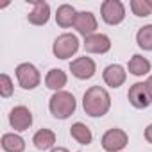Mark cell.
I'll return each instance as SVG.
<instances>
[{
    "instance_id": "1",
    "label": "cell",
    "mask_w": 152,
    "mask_h": 152,
    "mask_svg": "<svg viewBox=\"0 0 152 152\" xmlns=\"http://www.w3.org/2000/svg\"><path fill=\"white\" fill-rule=\"evenodd\" d=\"M83 107H84V113L93 118L104 116L111 109V97L102 86H91L86 90L83 97Z\"/></svg>"
},
{
    "instance_id": "2",
    "label": "cell",
    "mask_w": 152,
    "mask_h": 152,
    "mask_svg": "<svg viewBox=\"0 0 152 152\" xmlns=\"http://www.w3.org/2000/svg\"><path fill=\"white\" fill-rule=\"evenodd\" d=\"M75 107H77L75 97L68 91H56L48 100V109L52 116L59 120H66L68 116H72L75 113Z\"/></svg>"
},
{
    "instance_id": "3",
    "label": "cell",
    "mask_w": 152,
    "mask_h": 152,
    "mask_svg": "<svg viewBox=\"0 0 152 152\" xmlns=\"http://www.w3.org/2000/svg\"><path fill=\"white\" fill-rule=\"evenodd\" d=\"M77 50H79V39L75 34H70V32L57 36L52 47V52L57 59H68L77 54Z\"/></svg>"
},
{
    "instance_id": "4",
    "label": "cell",
    "mask_w": 152,
    "mask_h": 152,
    "mask_svg": "<svg viewBox=\"0 0 152 152\" xmlns=\"http://www.w3.org/2000/svg\"><path fill=\"white\" fill-rule=\"evenodd\" d=\"M16 79H18V84L23 90H34L41 83V75H39V70L34 64L22 63V64L16 66Z\"/></svg>"
},
{
    "instance_id": "5",
    "label": "cell",
    "mask_w": 152,
    "mask_h": 152,
    "mask_svg": "<svg viewBox=\"0 0 152 152\" xmlns=\"http://www.w3.org/2000/svg\"><path fill=\"white\" fill-rule=\"evenodd\" d=\"M100 15L107 25H118L125 18V6L120 0H106L100 6Z\"/></svg>"
},
{
    "instance_id": "6",
    "label": "cell",
    "mask_w": 152,
    "mask_h": 152,
    "mask_svg": "<svg viewBox=\"0 0 152 152\" xmlns=\"http://www.w3.org/2000/svg\"><path fill=\"white\" fill-rule=\"evenodd\" d=\"M100 143H102V148L106 152H120V150H124L127 147L129 136H127L125 131L115 127V129H109L107 132H104Z\"/></svg>"
},
{
    "instance_id": "7",
    "label": "cell",
    "mask_w": 152,
    "mask_h": 152,
    "mask_svg": "<svg viewBox=\"0 0 152 152\" xmlns=\"http://www.w3.org/2000/svg\"><path fill=\"white\" fill-rule=\"evenodd\" d=\"M127 99H129L131 106L136 109H145L152 104V97H150L145 83H134L127 91Z\"/></svg>"
},
{
    "instance_id": "8",
    "label": "cell",
    "mask_w": 152,
    "mask_h": 152,
    "mask_svg": "<svg viewBox=\"0 0 152 152\" xmlns=\"http://www.w3.org/2000/svg\"><path fill=\"white\" fill-rule=\"evenodd\" d=\"M70 72H72L73 77H77L81 81H86V79H91L95 75L97 64H95V61L91 57L83 56V57H77V59H73L70 63Z\"/></svg>"
},
{
    "instance_id": "9",
    "label": "cell",
    "mask_w": 152,
    "mask_h": 152,
    "mask_svg": "<svg viewBox=\"0 0 152 152\" xmlns=\"http://www.w3.org/2000/svg\"><path fill=\"white\" fill-rule=\"evenodd\" d=\"M9 124L15 131L22 132V131H27L31 125H32V113L29 111V107L25 106H16L11 109L9 113Z\"/></svg>"
},
{
    "instance_id": "10",
    "label": "cell",
    "mask_w": 152,
    "mask_h": 152,
    "mask_svg": "<svg viewBox=\"0 0 152 152\" xmlns=\"http://www.w3.org/2000/svg\"><path fill=\"white\" fill-rule=\"evenodd\" d=\"M97 27H99V22H97V18H95L93 13H90V11L77 13V18H75V22H73V29L77 31L81 36L88 38V36L95 34Z\"/></svg>"
},
{
    "instance_id": "11",
    "label": "cell",
    "mask_w": 152,
    "mask_h": 152,
    "mask_svg": "<svg viewBox=\"0 0 152 152\" xmlns=\"http://www.w3.org/2000/svg\"><path fill=\"white\" fill-rule=\"evenodd\" d=\"M102 77H104V83L109 88H120L127 79V72L122 64H109V66L104 68Z\"/></svg>"
},
{
    "instance_id": "12",
    "label": "cell",
    "mask_w": 152,
    "mask_h": 152,
    "mask_svg": "<svg viewBox=\"0 0 152 152\" xmlns=\"http://www.w3.org/2000/svg\"><path fill=\"white\" fill-rule=\"evenodd\" d=\"M111 48V39L106 34H91L88 38H84V50L90 54H106Z\"/></svg>"
},
{
    "instance_id": "13",
    "label": "cell",
    "mask_w": 152,
    "mask_h": 152,
    "mask_svg": "<svg viewBox=\"0 0 152 152\" xmlns=\"http://www.w3.org/2000/svg\"><path fill=\"white\" fill-rule=\"evenodd\" d=\"M50 18V6L43 0H32V11L27 15L29 23L32 25H45Z\"/></svg>"
},
{
    "instance_id": "14",
    "label": "cell",
    "mask_w": 152,
    "mask_h": 152,
    "mask_svg": "<svg viewBox=\"0 0 152 152\" xmlns=\"http://www.w3.org/2000/svg\"><path fill=\"white\" fill-rule=\"evenodd\" d=\"M68 83V77L66 73L61 70V68H52L48 70L47 77H45V84L48 90H54V91H63V88L66 86Z\"/></svg>"
},
{
    "instance_id": "15",
    "label": "cell",
    "mask_w": 152,
    "mask_h": 152,
    "mask_svg": "<svg viewBox=\"0 0 152 152\" xmlns=\"http://www.w3.org/2000/svg\"><path fill=\"white\" fill-rule=\"evenodd\" d=\"M77 18V11H75L73 6L70 4H63L57 7V13H56V22L59 27L63 29H68V27H73V22Z\"/></svg>"
},
{
    "instance_id": "16",
    "label": "cell",
    "mask_w": 152,
    "mask_h": 152,
    "mask_svg": "<svg viewBox=\"0 0 152 152\" xmlns=\"http://www.w3.org/2000/svg\"><path fill=\"white\" fill-rule=\"evenodd\" d=\"M127 70L132 75H136V77H143V75H147L150 72V61L140 54H134L127 63Z\"/></svg>"
},
{
    "instance_id": "17",
    "label": "cell",
    "mask_w": 152,
    "mask_h": 152,
    "mask_svg": "<svg viewBox=\"0 0 152 152\" xmlns=\"http://www.w3.org/2000/svg\"><path fill=\"white\" fill-rule=\"evenodd\" d=\"M0 143H2V148L6 152H23L25 150V140L16 132H6Z\"/></svg>"
},
{
    "instance_id": "18",
    "label": "cell",
    "mask_w": 152,
    "mask_h": 152,
    "mask_svg": "<svg viewBox=\"0 0 152 152\" xmlns=\"http://www.w3.org/2000/svg\"><path fill=\"white\" fill-rule=\"evenodd\" d=\"M32 143H34V147H36L38 150H48V148H52L54 143H56V134H54V131H50V129H39V131L34 134Z\"/></svg>"
},
{
    "instance_id": "19",
    "label": "cell",
    "mask_w": 152,
    "mask_h": 152,
    "mask_svg": "<svg viewBox=\"0 0 152 152\" xmlns=\"http://www.w3.org/2000/svg\"><path fill=\"white\" fill-rule=\"evenodd\" d=\"M70 134H72V138L75 141L81 143V145H90L91 140H93V134H91L90 127L86 124H83V122H75L70 127Z\"/></svg>"
},
{
    "instance_id": "20",
    "label": "cell",
    "mask_w": 152,
    "mask_h": 152,
    "mask_svg": "<svg viewBox=\"0 0 152 152\" xmlns=\"http://www.w3.org/2000/svg\"><path fill=\"white\" fill-rule=\"evenodd\" d=\"M136 43L143 50H152V23L150 25H143L136 32Z\"/></svg>"
},
{
    "instance_id": "21",
    "label": "cell",
    "mask_w": 152,
    "mask_h": 152,
    "mask_svg": "<svg viewBox=\"0 0 152 152\" xmlns=\"http://www.w3.org/2000/svg\"><path fill=\"white\" fill-rule=\"evenodd\" d=\"M131 11H132V15L145 18V16L152 15V6L148 0H131Z\"/></svg>"
},
{
    "instance_id": "22",
    "label": "cell",
    "mask_w": 152,
    "mask_h": 152,
    "mask_svg": "<svg viewBox=\"0 0 152 152\" xmlns=\"http://www.w3.org/2000/svg\"><path fill=\"white\" fill-rule=\"evenodd\" d=\"M13 90H15V86H13L11 77L7 73H2L0 75V95H2L4 99H9L13 95Z\"/></svg>"
},
{
    "instance_id": "23",
    "label": "cell",
    "mask_w": 152,
    "mask_h": 152,
    "mask_svg": "<svg viewBox=\"0 0 152 152\" xmlns=\"http://www.w3.org/2000/svg\"><path fill=\"white\" fill-rule=\"evenodd\" d=\"M145 140H147L148 143H152V124L147 125V129H145Z\"/></svg>"
},
{
    "instance_id": "24",
    "label": "cell",
    "mask_w": 152,
    "mask_h": 152,
    "mask_svg": "<svg viewBox=\"0 0 152 152\" xmlns=\"http://www.w3.org/2000/svg\"><path fill=\"white\" fill-rule=\"evenodd\" d=\"M145 84H147V88H148V93H150V97H152V75H148V79L145 81Z\"/></svg>"
},
{
    "instance_id": "25",
    "label": "cell",
    "mask_w": 152,
    "mask_h": 152,
    "mask_svg": "<svg viewBox=\"0 0 152 152\" xmlns=\"http://www.w3.org/2000/svg\"><path fill=\"white\" fill-rule=\"evenodd\" d=\"M52 152H68V148H64V147H56V148H52Z\"/></svg>"
}]
</instances>
